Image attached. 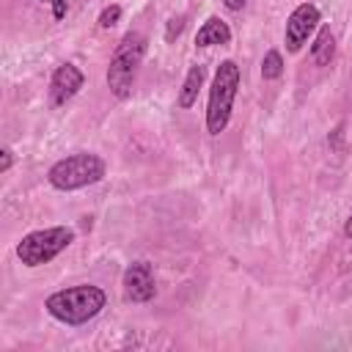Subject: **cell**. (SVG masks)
Returning <instances> with one entry per match:
<instances>
[{
  "mask_svg": "<svg viewBox=\"0 0 352 352\" xmlns=\"http://www.w3.org/2000/svg\"><path fill=\"white\" fill-rule=\"evenodd\" d=\"M107 305V294L104 289L94 286V283H77V286H66L52 292L44 300V311L69 327H80L88 324L91 319H96L102 314V308Z\"/></svg>",
  "mask_w": 352,
  "mask_h": 352,
  "instance_id": "obj_1",
  "label": "cell"
},
{
  "mask_svg": "<svg viewBox=\"0 0 352 352\" xmlns=\"http://www.w3.org/2000/svg\"><path fill=\"white\" fill-rule=\"evenodd\" d=\"M242 85V72L236 66V60H220V66L214 69L212 85H209V99H206V132L212 138H217L220 132L228 129L231 124V113H234V102Z\"/></svg>",
  "mask_w": 352,
  "mask_h": 352,
  "instance_id": "obj_2",
  "label": "cell"
},
{
  "mask_svg": "<svg viewBox=\"0 0 352 352\" xmlns=\"http://www.w3.org/2000/svg\"><path fill=\"white\" fill-rule=\"evenodd\" d=\"M146 50H148V38L140 30L124 33V38L116 44L110 63H107V74H104L107 88L116 99L132 96V85H135V77H138V69L143 63Z\"/></svg>",
  "mask_w": 352,
  "mask_h": 352,
  "instance_id": "obj_3",
  "label": "cell"
},
{
  "mask_svg": "<svg viewBox=\"0 0 352 352\" xmlns=\"http://www.w3.org/2000/svg\"><path fill=\"white\" fill-rule=\"evenodd\" d=\"M107 176V165L99 154L91 151H77V154H66L63 160L52 162L47 170V182L50 187L60 190V192H74L91 184H99Z\"/></svg>",
  "mask_w": 352,
  "mask_h": 352,
  "instance_id": "obj_4",
  "label": "cell"
},
{
  "mask_svg": "<svg viewBox=\"0 0 352 352\" xmlns=\"http://www.w3.org/2000/svg\"><path fill=\"white\" fill-rule=\"evenodd\" d=\"M72 242H74V228L69 226L36 228L16 242V258L25 267H41V264H50L58 253H63Z\"/></svg>",
  "mask_w": 352,
  "mask_h": 352,
  "instance_id": "obj_5",
  "label": "cell"
},
{
  "mask_svg": "<svg viewBox=\"0 0 352 352\" xmlns=\"http://www.w3.org/2000/svg\"><path fill=\"white\" fill-rule=\"evenodd\" d=\"M322 25V11H319V6H314V3H300L292 14H289V19H286V28H283V44H286V52H300L305 44H308V38L314 36V30Z\"/></svg>",
  "mask_w": 352,
  "mask_h": 352,
  "instance_id": "obj_6",
  "label": "cell"
},
{
  "mask_svg": "<svg viewBox=\"0 0 352 352\" xmlns=\"http://www.w3.org/2000/svg\"><path fill=\"white\" fill-rule=\"evenodd\" d=\"M121 289L126 302H151L157 294L154 267L148 261H132L121 275Z\"/></svg>",
  "mask_w": 352,
  "mask_h": 352,
  "instance_id": "obj_7",
  "label": "cell"
},
{
  "mask_svg": "<svg viewBox=\"0 0 352 352\" xmlns=\"http://www.w3.org/2000/svg\"><path fill=\"white\" fill-rule=\"evenodd\" d=\"M82 85H85V74L74 63H69V60L66 63H58L55 72H52V77H50V88H47L50 104L52 107H63L66 102H72L80 94Z\"/></svg>",
  "mask_w": 352,
  "mask_h": 352,
  "instance_id": "obj_8",
  "label": "cell"
},
{
  "mask_svg": "<svg viewBox=\"0 0 352 352\" xmlns=\"http://www.w3.org/2000/svg\"><path fill=\"white\" fill-rule=\"evenodd\" d=\"M223 44H231V28L226 25V19L209 16L195 33V47L206 50V47H223Z\"/></svg>",
  "mask_w": 352,
  "mask_h": 352,
  "instance_id": "obj_9",
  "label": "cell"
},
{
  "mask_svg": "<svg viewBox=\"0 0 352 352\" xmlns=\"http://www.w3.org/2000/svg\"><path fill=\"white\" fill-rule=\"evenodd\" d=\"M204 80H206V69L201 63L190 66L187 74H184V82L179 88V96H176V104L179 110H190L195 102H198V91L204 88Z\"/></svg>",
  "mask_w": 352,
  "mask_h": 352,
  "instance_id": "obj_10",
  "label": "cell"
},
{
  "mask_svg": "<svg viewBox=\"0 0 352 352\" xmlns=\"http://www.w3.org/2000/svg\"><path fill=\"white\" fill-rule=\"evenodd\" d=\"M336 58V36L330 30V25H319L314 44H311V60L316 66H330Z\"/></svg>",
  "mask_w": 352,
  "mask_h": 352,
  "instance_id": "obj_11",
  "label": "cell"
},
{
  "mask_svg": "<svg viewBox=\"0 0 352 352\" xmlns=\"http://www.w3.org/2000/svg\"><path fill=\"white\" fill-rule=\"evenodd\" d=\"M283 74V58L278 50H267L261 58V77L264 80H278Z\"/></svg>",
  "mask_w": 352,
  "mask_h": 352,
  "instance_id": "obj_12",
  "label": "cell"
},
{
  "mask_svg": "<svg viewBox=\"0 0 352 352\" xmlns=\"http://www.w3.org/2000/svg\"><path fill=\"white\" fill-rule=\"evenodd\" d=\"M118 19H121V6L110 3V6H104V8L99 11V19H96V25H99L102 30H107V28H113Z\"/></svg>",
  "mask_w": 352,
  "mask_h": 352,
  "instance_id": "obj_13",
  "label": "cell"
},
{
  "mask_svg": "<svg viewBox=\"0 0 352 352\" xmlns=\"http://www.w3.org/2000/svg\"><path fill=\"white\" fill-rule=\"evenodd\" d=\"M182 28H184V14L170 16V19H168V33H165V38H168V41H173V36H179V33H182Z\"/></svg>",
  "mask_w": 352,
  "mask_h": 352,
  "instance_id": "obj_14",
  "label": "cell"
},
{
  "mask_svg": "<svg viewBox=\"0 0 352 352\" xmlns=\"http://www.w3.org/2000/svg\"><path fill=\"white\" fill-rule=\"evenodd\" d=\"M41 3H50L52 6V19L60 22L66 16V8H69V0H41Z\"/></svg>",
  "mask_w": 352,
  "mask_h": 352,
  "instance_id": "obj_15",
  "label": "cell"
},
{
  "mask_svg": "<svg viewBox=\"0 0 352 352\" xmlns=\"http://www.w3.org/2000/svg\"><path fill=\"white\" fill-rule=\"evenodd\" d=\"M11 165H14V151L6 146V148L0 151V173H8V170H11Z\"/></svg>",
  "mask_w": 352,
  "mask_h": 352,
  "instance_id": "obj_16",
  "label": "cell"
},
{
  "mask_svg": "<svg viewBox=\"0 0 352 352\" xmlns=\"http://www.w3.org/2000/svg\"><path fill=\"white\" fill-rule=\"evenodd\" d=\"M220 3H223V6L228 8V11H242L248 0H220Z\"/></svg>",
  "mask_w": 352,
  "mask_h": 352,
  "instance_id": "obj_17",
  "label": "cell"
},
{
  "mask_svg": "<svg viewBox=\"0 0 352 352\" xmlns=\"http://www.w3.org/2000/svg\"><path fill=\"white\" fill-rule=\"evenodd\" d=\"M344 234L352 239V212H349V217H346V223H344Z\"/></svg>",
  "mask_w": 352,
  "mask_h": 352,
  "instance_id": "obj_18",
  "label": "cell"
}]
</instances>
